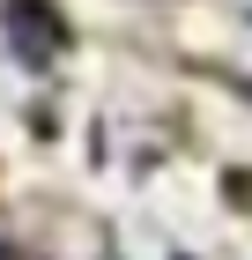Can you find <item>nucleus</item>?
<instances>
[{"label": "nucleus", "instance_id": "f257e3e1", "mask_svg": "<svg viewBox=\"0 0 252 260\" xmlns=\"http://www.w3.org/2000/svg\"><path fill=\"white\" fill-rule=\"evenodd\" d=\"M15 45H22V60H52L59 45H67V30H59V15L45 8V0H15Z\"/></svg>", "mask_w": 252, "mask_h": 260}]
</instances>
